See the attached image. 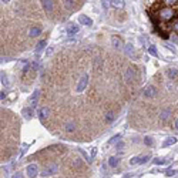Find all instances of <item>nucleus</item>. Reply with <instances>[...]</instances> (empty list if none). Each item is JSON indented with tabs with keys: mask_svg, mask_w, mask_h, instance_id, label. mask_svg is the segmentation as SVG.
<instances>
[{
	"mask_svg": "<svg viewBox=\"0 0 178 178\" xmlns=\"http://www.w3.org/2000/svg\"><path fill=\"white\" fill-rule=\"evenodd\" d=\"M58 171V165L57 164H49V165L44 167V170L40 172V175L41 177H51V175H54V174H57Z\"/></svg>",
	"mask_w": 178,
	"mask_h": 178,
	"instance_id": "nucleus-1",
	"label": "nucleus"
},
{
	"mask_svg": "<svg viewBox=\"0 0 178 178\" xmlns=\"http://www.w3.org/2000/svg\"><path fill=\"white\" fill-rule=\"evenodd\" d=\"M111 7H114L117 10H121L126 7V0H111Z\"/></svg>",
	"mask_w": 178,
	"mask_h": 178,
	"instance_id": "nucleus-14",
	"label": "nucleus"
},
{
	"mask_svg": "<svg viewBox=\"0 0 178 178\" xmlns=\"http://www.w3.org/2000/svg\"><path fill=\"white\" fill-rule=\"evenodd\" d=\"M38 97H40V91H38V90H34V91H33V94L30 95V98H29V103H30V107H32L33 110L36 108V104H37Z\"/></svg>",
	"mask_w": 178,
	"mask_h": 178,
	"instance_id": "nucleus-8",
	"label": "nucleus"
},
{
	"mask_svg": "<svg viewBox=\"0 0 178 178\" xmlns=\"http://www.w3.org/2000/svg\"><path fill=\"white\" fill-rule=\"evenodd\" d=\"M46 44H47V41L46 40H40L37 43V46H36V54H38V53H41V51L44 50V47H46Z\"/></svg>",
	"mask_w": 178,
	"mask_h": 178,
	"instance_id": "nucleus-20",
	"label": "nucleus"
},
{
	"mask_svg": "<svg viewBox=\"0 0 178 178\" xmlns=\"http://www.w3.org/2000/svg\"><path fill=\"white\" fill-rule=\"evenodd\" d=\"M172 29H174V32L178 33V20H177V21H174V24H172Z\"/></svg>",
	"mask_w": 178,
	"mask_h": 178,
	"instance_id": "nucleus-36",
	"label": "nucleus"
},
{
	"mask_svg": "<svg viewBox=\"0 0 178 178\" xmlns=\"http://www.w3.org/2000/svg\"><path fill=\"white\" fill-rule=\"evenodd\" d=\"M12 178H23V174H21V172H16Z\"/></svg>",
	"mask_w": 178,
	"mask_h": 178,
	"instance_id": "nucleus-37",
	"label": "nucleus"
},
{
	"mask_svg": "<svg viewBox=\"0 0 178 178\" xmlns=\"http://www.w3.org/2000/svg\"><path fill=\"white\" fill-rule=\"evenodd\" d=\"M123 50H124V54H127L128 57H133V58H137L135 57V51H134V46L127 43V44H124L123 47Z\"/></svg>",
	"mask_w": 178,
	"mask_h": 178,
	"instance_id": "nucleus-9",
	"label": "nucleus"
},
{
	"mask_svg": "<svg viewBox=\"0 0 178 178\" xmlns=\"http://www.w3.org/2000/svg\"><path fill=\"white\" fill-rule=\"evenodd\" d=\"M78 21H80L81 24H84V26H91L93 24V20L90 19L89 16H86V14H80V16H78Z\"/></svg>",
	"mask_w": 178,
	"mask_h": 178,
	"instance_id": "nucleus-15",
	"label": "nucleus"
},
{
	"mask_svg": "<svg viewBox=\"0 0 178 178\" xmlns=\"http://www.w3.org/2000/svg\"><path fill=\"white\" fill-rule=\"evenodd\" d=\"M148 53L153 56V57H157L158 56V53H157V47L154 44H148Z\"/></svg>",
	"mask_w": 178,
	"mask_h": 178,
	"instance_id": "nucleus-24",
	"label": "nucleus"
},
{
	"mask_svg": "<svg viewBox=\"0 0 178 178\" xmlns=\"http://www.w3.org/2000/svg\"><path fill=\"white\" fill-rule=\"evenodd\" d=\"M95 154H97V148H91V157H95Z\"/></svg>",
	"mask_w": 178,
	"mask_h": 178,
	"instance_id": "nucleus-39",
	"label": "nucleus"
},
{
	"mask_svg": "<svg viewBox=\"0 0 178 178\" xmlns=\"http://www.w3.org/2000/svg\"><path fill=\"white\" fill-rule=\"evenodd\" d=\"M153 143H154V140L151 137H144V144L146 146H153Z\"/></svg>",
	"mask_w": 178,
	"mask_h": 178,
	"instance_id": "nucleus-30",
	"label": "nucleus"
},
{
	"mask_svg": "<svg viewBox=\"0 0 178 178\" xmlns=\"http://www.w3.org/2000/svg\"><path fill=\"white\" fill-rule=\"evenodd\" d=\"M74 130H76V124H74L73 121H69V123L64 124V131H66V133H73Z\"/></svg>",
	"mask_w": 178,
	"mask_h": 178,
	"instance_id": "nucleus-18",
	"label": "nucleus"
},
{
	"mask_svg": "<svg viewBox=\"0 0 178 178\" xmlns=\"http://www.w3.org/2000/svg\"><path fill=\"white\" fill-rule=\"evenodd\" d=\"M111 44H113V47H114L115 50H121V49L124 47L123 41H121V38L117 37V36H113V37H111Z\"/></svg>",
	"mask_w": 178,
	"mask_h": 178,
	"instance_id": "nucleus-11",
	"label": "nucleus"
},
{
	"mask_svg": "<svg viewBox=\"0 0 178 178\" xmlns=\"http://www.w3.org/2000/svg\"><path fill=\"white\" fill-rule=\"evenodd\" d=\"M115 117H117V114H115V113H113V111H108L107 114H106V123H113V121L115 120Z\"/></svg>",
	"mask_w": 178,
	"mask_h": 178,
	"instance_id": "nucleus-23",
	"label": "nucleus"
},
{
	"mask_svg": "<svg viewBox=\"0 0 178 178\" xmlns=\"http://www.w3.org/2000/svg\"><path fill=\"white\" fill-rule=\"evenodd\" d=\"M87 84H89V74H87V73H84L83 76L80 77L78 83H77L76 91H77V93H81V91H84V90H86V87H87Z\"/></svg>",
	"mask_w": 178,
	"mask_h": 178,
	"instance_id": "nucleus-2",
	"label": "nucleus"
},
{
	"mask_svg": "<svg viewBox=\"0 0 178 178\" xmlns=\"http://www.w3.org/2000/svg\"><path fill=\"white\" fill-rule=\"evenodd\" d=\"M171 113H172L171 108H165V110H162V111H161V114H160V120L162 121V123H167L168 118L171 117Z\"/></svg>",
	"mask_w": 178,
	"mask_h": 178,
	"instance_id": "nucleus-12",
	"label": "nucleus"
},
{
	"mask_svg": "<svg viewBox=\"0 0 178 178\" xmlns=\"http://www.w3.org/2000/svg\"><path fill=\"white\" fill-rule=\"evenodd\" d=\"M160 17L162 20H165V21H168V20H171L172 17H174V10L170 9V7L161 9V10H160Z\"/></svg>",
	"mask_w": 178,
	"mask_h": 178,
	"instance_id": "nucleus-4",
	"label": "nucleus"
},
{
	"mask_svg": "<svg viewBox=\"0 0 178 178\" xmlns=\"http://www.w3.org/2000/svg\"><path fill=\"white\" fill-rule=\"evenodd\" d=\"M175 143H177V138H175V137H168V138H167V140L164 141V143H162V147H164V148H165V147L174 146V144H175Z\"/></svg>",
	"mask_w": 178,
	"mask_h": 178,
	"instance_id": "nucleus-22",
	"label": "nucleus"
},
{
	"mask_svg": "<svg viewBox=\"0 0 178 178\" xmlns=\"http://www.w3.org/2000/svg\"><path fill=\"white\" fill-rule=\"evenodd\" d=\"M172 127H174V130H177V131H178V118H175V121H174V126H172Z\"/></svg>",
	"mask_w": 178,
	"mask_h": 178,
	"instance_id": "nucleus-38",
	"label": "nucleus"
},
{
	"mask_svg": "<svg viewBox=\"0 0 178 178\" xmlns=\"http://www.w3.org/2000/svg\"><path fill=\"white\" fill-rule=\"evenodd\" d=\"M37 115H38V118H40V121H46L47 118H49V115H50V108H49V107L38 108Z\"/></svg>",
	"mask_w": 178,
	"mask_h": 178,
	"instance_id": "nucleus-5",
	"label": "nucleus"
},
{
	"mask_svg": "<svg viewBox=\"0 0 178 178\" xmlns=\"http://www.w3.org/2000/svg\"><path fill=\"white\" fill-rule=\"evenodd\" d=\"M1 84H3V86H6V87L10 84V81H9V78H7V76L4 74V73H1Z\"/></svg>",
	"mask_w": 178,
	"mask_h": 178,
	"instance_id": "nucleus-28",
	"label": "nucleus"
},
{
	"mask_svg": "<svg viewBox=\"0 0 178 178\" xmlns=\"http://www.w3.org/2000/svg\"><path fill=\"white\" fill-rule=\"evenodd\" d=\"M1 1H3V3H9L10 0H1Z\"/></svg>",
	"mask_w": 178,
	"mask_h": 178,
	"instance_id": "nucleus-40",
	"label": "nucleus"
},
{
	"mask_svg": "<svg viewBox=\"0 0 178 178\" xmlns=\"http://www.w3.org/2000/svg\"><path fill=\"white\" fill-rule=\"evenodd\" d=\"M6 95H7V93H6V90H1V93H0V100L3 101L4 98H6Z\"/></svg>",
	"mask_w": 178,
	"mask_h": 178,
	"instance_id": "nucleus-35",
	"label": "nucleus"
},
{
	"mask_svg": "<svg viewBox=\"0 0 178 178\" xmlns=\"http://www.w3.org/2000/svg\"><path fill=\"white\" fill-rule=\"evenodd\" d=\"M41 1V6L44 9V12L50 13L53 12V9H54V3H53V0H40Z\"/></svg>",
	"mask_w": 178,
	"mask_h": 178,
	"instance_id": "nucleus-10",
	"label": "nucleus"
},
{
	"mask_svg": "<svg viewBox=\"0 0 178 178\" xmlns=\"http://www.w3.org/2000/svg\"><path fill=\"white\" fill-rule=\"evenodd\" d=\"M154 164H155V165H164V164H167V160H164V158H155V160H154Z\"/></svg>",
	"mask_w": 178,
	"mask_h": 178,
	"instance_id": "nucleus-29",
	"label": "nucleus"
},
{
	"mask_svg": "<svg viewBox=\"0 0 178 178\" xmlns=\"http://www.w3.org/2000/svg\"><path fill=\"white\" fill-rule=\"evenodd\" d=\"M167 76L170 80H175L178 77V69H168L167 70Z\"/></svg>",
	"mask_w": 178,
	"mask_h": 178,
	"instance_id": "nucleus-17",
	"label": "nucleus"
},
{
	"mask_svg": "<svg viewBox=\"0 0 178 178\" xmlns=\"http://www.w3.org/2000/svg\"><path fill=\"white\" fill-rule=\"evenodd\" d=\"M175 170H172V168H170V170H167V172H165V175L167 177H172V175H174V174H175Z\"/></svg>",
	"mask_w": 178,
	"mask_h": 178,
	"instance_id": "nucleus-32",
	"label": "nucleus"
},
{
	"mask_svg": "<svg viewBox=\"0 0 178 178\" xmlns=\"http://www.w3.org/2000/svg\"><path fill=\"white\" fill-rule=\"evenodd\" d=\"M164 3H165L167 6H171V4H174V3H177V0H162Z\"/></svg>",
	"mask_w": 178,
	"mask_h": 178,
	"instance_id": "nucleus-34",
	"label": "nucleus"
},
{
	"mask_svg": "<svg viewBox=\"0 0 178 178\" xmlns=\"http://www.w3.org/2000/svg\"><path fill=\"white\" fill-rule=\"evenodd\" d=\"M101 58H100V57H97V58H95V63H94V67H95V69H101Z\"/></svg>",
	"mask_w": 178,
	"mask_h": 178,
	"instance_id": "nucleus-31",
	"label": "nucleus"
},
{
	"mask_svg": "<svg viewBox=\"0 0 178 178\" xmlns=\"http://www.w3.org/2000/svg\"><path fill=\"white\" fill-rule=\"evenodd\" d=\"M124 146H126V144H124L123 141H118V143H115V148H117V150H121V148H124Z\"/></svg>",
	"mask_w": 178,
	"mask_h": 178,
	"instance_id": "nucleus-33",
	"label": "nucleus"
},
{
	"mask_svg": "<svg viewBox=\"0 0 178 178\" xmlns=\"http://www.w3.org/2000/svg\"><path fill=\"white\" fill-rule=\"evenodd\" d=\"M33 108L32 107H27V108H23V111H21V114H23V117H24L26 120H30L33 117Z\"/></svg>",
	"mask_w": 178,
	"mask_h": 178,
	"instance_id": "nucleus-19",
	"label": "nucleus"
},
{
	"mask_svg": "<svg viewBox=\"0 0 178 178\" xmlns=\"http://www.w3.org/2000/svg\"><path fill=\"white\" fill-rule=\"evenodd\" d=\"M64 6L67 10H73L74 9V1L73 0H64Z\"/></svg>",
	"mask_w": 178,
	"mask_h": 178,
	"instance_id": "nucleus-27",
	"label": "nucleus"
},
{
	"mask_svg": "<svg viewBox=\"0 0 178 178\" xmlns=\"http://www.w3.org/2000/svg\"><path fill=\"white\" fill-rule=\"evenodd\" d=\"M143 94H144L146 98H154V97L157 95V89H155L154 86H147Z\"/></svg>",
	"mask_w": 178,
	"mask_h": 178,
	"instance_id": "nucleus-6",
	"label": "nucleus"
},
{
	"mask_svg": "<svg viewBox=\"0 0 178 178\" xmlns=\"http://www.w3.org/2000/svg\"><path fill=\"white\" fill-rule=\"evenodd\" d=\"M118 164H120V158L118 157H110L108 158V165L111 167V168H115Z\"/></svg>",
	"mask_w": 178,
	"mask_h": 178,
	"instance_id": "nucleus-21",
	"label": "nucleus"
},
{
	"mask_svg": "<svg viewBox=\"0 0 178 178\" xmlns=\"http://www.w3.org/2000/svg\"><path fill=\"white\" fill-rule=\"evenodd\" d=\"M26 174L29 178H36L38 175V165L37 164H29L26 167Z\"/></svg>",
	"mask_w": 178,
	"mask_h": 178,
	"instance_id": "nucleus-3",
	"label": "nucleus"
},
{
	"mask_svg": "<svg viewBox=\"0 0 178 178\" xmlns=\"http://www.w3.org/2000/svg\"><path fill=\"white\" fill-rule=\"evenodd\" d=\"M78 32H80V27H78V24H76V23H71V24H69V27H67V34H70V36H74V34H77Z\"/></svg>",
	"mask_w": 178,
	"mask_h": 178,
	"instance_id": "nucleus-13",
	"label": "nucleus"
},
{
	"mask_svg": "<svg viewBox=\"0 0 178 178\" xmlns=\"http://www.w3.org/2000/svg\"><path fill=\"white\" fill-rule=\"evenodd\" d=\"M101 1V7H103V10L104 12H107L108 10V7L111 6V0H100Z\"/></svg>",
	"mask_w": 178,
	"mask_h": 178,
	"instance_id": "nucleus-25",
	"label": "nucleus"
},
{
	"mask_svg": "<svg viewBox=\"0 0 178 178\" xmlns=\"http://www.w3.org/2000/svg\"><path fill=\"white\" fill-rule=\"evenodd\" d=\"M41 34V29L40 27H32L29 30V37H37Z\"/></svg>",
	"mask_w": 178,
	"mask_h": 178,
	"instance_id": "nucleus-16",
	"label": "nucleus"
},
{
	"mask_svg": "<svg viewBox=\"0 0 178 178\" xmlns=\"http://www.w3.org/2000/svg\"><path fill=\"white\" fill-rule=\"evenodd\" d=\"M124 80L126 81H134L135 80V71H134V69H131V67L126 69V71H124Z\"/></svg>",
	"mask_w": 178,
	"mask_h": 178,
	"instance_id": "nucleus-7",
	"label": "nucleus"
},
{
	"mask_svg": "<svg viewBox=\"0 0 178 178\" xmlns=\"http://www.w3.org/2000/svg\"><path fill=\"white\" fill-rule=\"evenodd\" d=\"M121 140V134H115V135H113L110 140H108V144H114V143H118V141Z\"/></svg>",
	"mask_w": 178,
	"mask_h": 178,
	"instance_id": "nucleus-26",
	"label": "nucleus"
}]
</instances>
